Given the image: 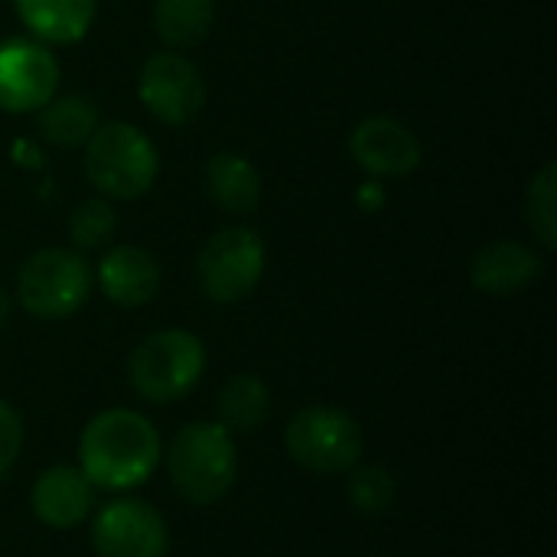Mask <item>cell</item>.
Returning a JSON list of instances; mask_svg holds the SVG:
<instances>
[{
    "label": "cell",
    "instance_id": "6da1fadb",
    "mask_svg": "<svg viewBox=\"0 0 557 557\" xmlns=\"http://www.w3.org/2000/svg\"><path fill=\"white\" fill-rule=\"evenodd\" d=\"M163 463V437L157 424L134 408H104L78 434L75 467L85 480L114 496H127L153 480Z\"/></svg>",
    "mask_w": 557,
    "mask_h": 557
},
{
    "label": "cell",
    "instance_id": "7a4b0ae2",
    "mask_svg": "<svg viewBox=\"0 0 557 557\" xmlns=\"http://www.w3.org/2000/svg\"><path fill=\"white\" fill-rule=\"evenodd\" d=\"M173 493L196 509L222 503L238 483V441L219 421L183 424L163 450Z\"/></svg>",
    "mask_w": 557,
    "mask_h": 557
},
{
    "label": "cell",
    "instance_id": "3957f363",
    "mask_svg": "<svg viewBox=\"0 0 557 557\" xmlns=\"http://www.w3.org/2000/svg\"><path fill=\"white\" fill-rule=\"evenodd\" d=\"M206 366H209L206 343L183 326H166L144 336L131 349L127 385L140 401L166 408L189 398L199 388Z\"/></svg>",
    "mask_w": 557,
    "mask_h": 557
},
{
    "label": "cell",
    "instance_id": "277c9868",
    "mask_svg": "<svg viewBox=\"0 0 557 557\" xmlns=\"http://www.w3.org/2000/svg\"><path fill=\"white\" fill-rule=\"evenodd\" d=\"M85 173L104 199H137L160 173L153 140L127 121H101L85 144Z\"/></svg>",
    "mask_w": 557,
    "mask_h": 557
},
{
    "label": "cell",
    "instance_id": "5b68a950",
    "mask_svg": "<svg viewBox=\"0 0 557 557\" xmlns=\"http://www.w3.org/2000/svg\"><path fill=\"white\" fill-rule=\"evenodd\" d=\"M287 457L317 476H346L366 457L362 424L333 405H307L284 428Z\"/></svg>",
    "mask_w": 557,
    "mask_h": 557
},
{
    "label": "cell",
    "instance_id": "8992f818",
    "mask_svg": "<svg viewBox=\"0 0 557 557\" xmlns=\"http://www.w3.org/2000/svg\"><path fill=\"white\" fill-rule=\"evenodd\" d=\"M95 287L91 264L75 248H39L16 274V300L36 320L75 317Z\"/></svg>",
    "mask_w": 557,
    "mask_h": 557
},
{
    "label": "cell",
    "instance_id": "52a82bcc",
    "mask_svg": "<svg viewBox=\"0 0 557 557\" xmlns=\"http://www.w3.org/2000/svg\"><path fill=\"white\" fill-rule=\"evenodd\" d=\"M268 271V245L255 228L228 225L206 238L196 258L199 290L222 307L248 300Z\"/></svg>",
    "mask_w": 557,
    "mask_h": 557
},
{
    "label": "cell",
    "instance_id": "ba28073f",
    "mask_svg": "<svg viewBox=\"0 0 557 557\" xmlns=\"http://www.w3.org/2000/svg\"><path fill=\"white\" fill-rule=\"evenodd\" d=\"M88 542L95 557H166L170 529L160 509L137 496H117L91 512Z\"/></svg>",
    "mask_w": 557,
    "mask_h": 557
},
{
    "label": "cell",
    "instance_id": "9c48e42d",
    "mask_svg": "<svg viewBox=\"0 0 557 557\" xmlns=\"http://www.w3.org/2000/svg\"><path fill=\"white\" fill-rule=\"evenodd\" d=\"M137 95L150 117L170 127L189 124L206 104V82L193 59L176 49L153 52L137 75Z\"/></svg>",
    "mask_w": 557,
    "mask_h": 557
},
{
    "label": "cell",
    "instance_id": "30bf717a",
    "mask_svg": "<svg viewBox=\"0 0 557 557\" xmlns=\"http://www.w3.org/2000/svg\"><path fill=\"white\" fill-rule=\"evenodd\" d=\"M52 95H59L55 52L26 36L0 42V111L36 114Z\"/></svg>",
    "mask_w": 557,
    "mask_h": 557
},
{
    "label": "cell",
    "instance_id": "8fae6325",
    "mask_svg": "<svg viewBox=\"0 0 557 557\" xmlns=\"http://www.w3.org/2000/svg\"><path fill=\"white\" fill-rule=\"evenodd\" d=\"M349 153L372 180H385L414 173L421 166L424 147L405 121L392 114H369L352 127Z\"/></svg>",
    "mask_w": 557,
    "mask_h": 557
},
{
    "label": "cell",
    "instance_id": "7c38bea8",
    "mask_svg": "<svg viewBox=\"0 0 557 557\" xmlns=\"http://www.w3.org/2000/svg\"><path fill=\"white\" fill-rule=\"evenodd\" d=\"M95 493L98 490L85 480V473L75 463H55L36 476L29 490V509L36 522H42L46 529L72 532L91 519Z\"/></svg>",
    "mask_w": 557,
    "mask_h": 557
},
{
    "label": "cell",
    "instance_id": "4fadbf2b",
    "mask_svg": "<svg viewBox=\"0 0 557 557\" xmlns=\"http://www.w3.org/2000/svg\"><path fill=\"white\" fill-rule=\"evenodd\" d=\"M91 274L98 281V290L114 307H124V310L147 307L160 294V284H163L157 258L140 245L104 248V255H101V261H98V268Z\"/></svg>",
    "mask_w": 557,
    "mask_h": 557
},
{
    "label": "cell",
    "instance_id": "5bb4252c",
    "mask_svg": "<svg viewBox=\"0 0 557 557\" xmlns=\"http://www.w3.org/2000/svg\"><path fill=\"white\" fill-rule=\"evenodd\" d=\"M545 271V258L516 238L483 245L470 261V284L490 297H512L532 287Z\"/></svg>",
    "mask_w": 557,
    "mask_h": 557
},
{
    "label": "cell",
    "instance_id": "9a60e30c",
    "mask_svg": "<svg viewBox=\"0 0 557 557\" xmlns=\"http://www.w3.org/2000/svg\"><path fill=\"white\" fill-rule=\"evenodd\" d=\"M202 183L209 199L228 215H251L261 206V173L258 166L235 150H219L206 160Z\"/></svg>",
    "mask_w": 557,
    "mask_h": 557
},
{
    "label": "cell",
    "instance_id": "2e32d148",
    "mask_svg": "<svg viewBox=\"0 0 557 557\" xmlns=\"http://www.w3.org/2000/svg\"><path fill=\"white\" fill-rule=\"evenodd\" d=\"M20 23L46 46H72L95 23V0H13Z\"/></svg>",
    "mask_w": 557,
    "mask_h": 557
},
{
    "label": "cell",
    "instance_id": "e0dca14e",
    "mask_svg": "<svg viewBox=\"0 0 557 557\" xmlns=\"http://www.w3.org/2000/svg\"><path fill=\"white\" fill-rule=\"evenodd\" d=\"M271 418V388L255 372H238L225 379L215 395V421L228 434H258Z\"/></svg>",
    "mask_w": 557,
    "mask_h": 557
},
{
    "label": "cell",
    "instance_id": "ac0fdd59",
    "mask_svg": "<svg viewBox=\"0 0 557 557\" xmlns=\"http://www.w3.org/2000/svg\"><path fill=\"white\" fill-rule=\"evenodd\" d=\"M101 124L98 108L85 95H52L39 111H36V127L39 134L55 144V147H85L95 127Z\"/></svg>",
    "mask_w": 557,
    "mask_h": 557
},
{
    "label": "cell",
    "instance_id": "d6986e66",
    "mask_svg": "<svg viewBox=\"0 0 557 557\" xmlns=\"http://www.w3.org/2000/svg\"><path fill=\"white\" fill-rule=\"evenodd\" d=\"M215 26V0H157L153 29L166 49H193Z\"/></svg>",
    "mask_w": 557,
    "mask_h": 557
},
{
    "label": "cell",
    "instance_id": "ffe728a7",
    "mask_svg": "<svg viewBox=\"0 0 557 557\" xmlns=\"http://www.w3.org/2000/svg\"><path fill=\"white\" fill-rule=\"evenodd\" d=\"M346 499L366 519H382L398 503V476L382 463H356L346 473Z\"/></svg>",
    "mask_w": 557,
    "mask_h": 557
},
{
    "label": "cell",
    "instance_id": "44dd1931",
    "mask_svg": "<svg viewBox=\"0 0 557 557\" xmlns=\"http://www.w3.org/2000/svg\"><path fill=\"white\" fill-rule=\"evenodd\" d=\"M525 222L532 228V235L548 248H557V163L548 160L542 163V170L532 176L529 189H525Z\"/></svg>",
    "mask_w": 557,
    "mask_h": 557
},
{
    "label": "cell",
    "instance_id": "7402d4cb",
    "mask_svg": "<svg viewBox=\"0 0 557 557\" xmlns=\"http://www.w3.org/2000/svg\"><path fill=\"white\" fill-rule=\"evenodd\" d=\"M114 232H117V212H114L111 199H104V196L78 202L69 215V238L75 245V251H82V255L108 248Z\"/></svg>",
    "mask_w": 557,
    "mask_h": 557
},
{
    "label": "cell",
    "instance_id": "603a6c76",
    "mask_svg": "<svg viewBox=\"0 0 557 557\" xmlns=\"http://www.w3.org/2000/svg\"><path fill=\"white\" fill-rule=\"evenodd\" d=\"M23 441H26V431H23L20 411L7 398H0V476H7L16 467L23 454Z\"/></svg>",
    "mask_w": 557,
    "mask_h": 557
},
{
    "label": "cell",
    "instance_id": "cb8c5ba5",
    "mask_svg": "<svg viewBox=\"0 0 557 557\" xmlns=\"http://www.w3.org/2000/svg\"><path fill=\"white\" fill-rule=\"evenodd\" d=\"M356 202H359V209H362V212H379V209H382V202H385V189H382V183H379V180L362 183V186H359V193H356Z\"/></svg>",
    "mask_w": 557,
    "mask_h": 557
},
{
    "label": "cell",
    "instance_id": "d4e9b609",
    "mask_svg": "<svg viewBox=\"0 0 557 557\" xmlns=\"http://www.w3.org/2000/svg\"><path fill=\"white\" fill-rule=\"evenodd\" d=\"M7 323H10V294L0 287V330H3Z\"/></svg>",
    "mask_w": 557,
    "mask_h": 557
}]
</instances>
